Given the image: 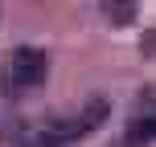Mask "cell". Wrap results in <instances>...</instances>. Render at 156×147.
<instances>
[{"label":"cell","mask_w":156,"mask_h":147,"mask_svg":"<svg viewBox=\"0 0 156 147\" xmlns=\"http://www.w3.org/2000/svg\"><path fill=\"white\" fill-rule=\"evenodd\" d=\"M45 78H49L45 49L21 45V49H12V53L4 57V65H0V90L4 94H25V90H37Z\"/></svg>","instance_id":"6da1fadb"},{"label":"cell","mask_w":156,"mask_h":147,"mask_svg":"<svg viewBox=\"0 0 156 147\" xmlns=\"http://www.w3.org/2000/svg\"><path fill=\"white\" fill-rule=\"evenodd\" d=\"M107 115H111L107 102H103V98H90L86 106L70 110V115H62V119H49V123H41V127H45V135H49L54 147H70L78 139H86V135H94L103 123H107Z\"/></svg>","instance_id":"7a4b0ae2"},{"label":"cell","mask_w":156,"mask_h":147,"mask_svg":"<svg viewBox=\"0 0 156 147\" xmlns=\"http://www.w3.org/2000/svg\"><path fill=\"white\" fill-rule=\"evenodd\" d=\"M156 143V102L152 98H140L132 110V119L123 123V139L119 147H152Z\"/></svg>","instance_id":"3957f363"},{"label":"cell","mask_w":156,"mask_h":147,"mask_svg":"<svg viewBox=\"0 0 156 147\" xmlns=\"http://www.w3.org/2000/svg\"><path fill=\"white\" fill-rule=\"evenodd\" d=\"M103 16H107L115 29H123V25L136 21V12H140V0H99Z\"/></svg>","instance_id":"277c9868"},{"label":"cell","mask_w":156,"mask_h":147,"mask_svg":"<svg viewBox=\"0 0 156 147\" xmlns=\"http://www.w3.org/2000/svg\"><path fill=\"white\" fill-rule=\"evenodd\" d=\"M8 147H54V143H49L45 127L21 123V127H12V135H8Z\"/></svg>","instance_id":"5b68a950"}]
</instances>
